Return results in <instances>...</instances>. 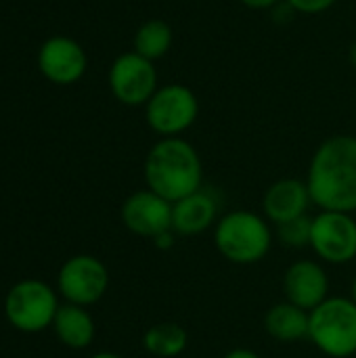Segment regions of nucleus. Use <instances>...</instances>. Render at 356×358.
I'll return each mask as SVG.
<instances>
[{
    "label": "nucleus",
    "instance_id": "1",
    "mask_svg": "<svg viewBox=\"0 0 356 358\" xmlns=\"http://www.w3.org/2000/svg\"><path fill=\"white\" fill-rule=\"evenodd\" d=\"M306 185L321 210L356 212V136L336 134L313 153Z\"/></svg>",
    "mask_w": 356,
    "mask_h": 358
},
{
    "label": "nucleus",
    "instance_id": "9",
    "mask_svg": "<svg viewBox=\"0 0 356 358\" xmlns=\"http://www.w3.org/2000/svg\"><path fill=\"white\" fill-rule=\"evenodd\" d=\"M57 287L69 304H78L84 308L97 304L109 287L107 266L99 258L88 254L73 256L61 266Z\"/></svg>",
    "mask_w": 356,
    "mask_h": 358
},
{
    "label": "nucleus",
    "instance_id": "5",
    "mask_svg": "<svg viewBox=\"0 0 356 358\" xmlns=\"http://www.w3.org/2000/svg\"><path fill=\"white\" fill-rule=\"evenodd\" d=\"M59 306L57 292L50 285L27 279L13 285L6 294L4 317L15 329L23 334H38L46 327H52Z\"/></svg>",
    "mask_w": 356,
    "mask_h": 358
},
{
    "label": "nucleus",
    "instance_id": "23",
    "mask_svg": "<svg viewBox=\"0 0 356 358\" xmlns=\"http://www.w3.org/2000/svg\"><path fill=\"white\" fill-rule=\"evenodd\" d=\"M225 358H260V355L250 348H233L225 355Z\"/></svg>",
    "mask_w": 356,
    "mask_h": 358
},
{
    "label": "nucleus",
    "instance_id": "19",
    "mask_svg": "<svg viewBox=\"0 0 356 358\" xmlns=\"http://www.w3.org/2000/svg\"><path fill=\"white\" fill-rule=\"evenodd\" d=\"M311 235H313V218L308 214L294 218V220H287L283 224H277L279 241L292 250L311 248Z\"/></svg>",
    "mask_w": 356,
    "mask_h": 358
},
{
    "label": "nucleus",
    "instance_id": "12",
    "mask_svg": "<svg viewBox=\"0 0 356 358\" xmlns=\"http://www.w3.org/2000/svg\"><path fill=\"white\" fill-rule=\"evenodd\" d=\"M283 294L287 302L304 308L306 313L315 310L329 298L327 271L317 260L294 262L283 275Z\"/></svg>",
    "mask_w": 356,
    "mask_h": 358
},
{
    "label": "nucleus",
    "instance_id": "16",
    "mask_svg": "<svg viewBox=\"0 0 356 358\" xmlns=\"http://www.w3.org/2000/svg\"><path fill=\"white\" fill-rule=\"evenodd\" d=\"M52 329L59 338V342L73 350H84L94 340V321L90 313L84 306L78 304H63L59 306Z\"/></svg>",
    "mask_w": 356,
    "mask_h": 358
},
{
    "label": "nucleus",
    "instance_id": "13",
    "mask_svg": "<svg viewBox=\"0 0 356 358\" xmlns=\"http://www.w3.org/2000/svg\"><path fill=\"white\" fill-rule=\"evenodd\" d=\"M313 203L306 180L300 178H281L273 182L262 197L264 218L273 224H283L287 220L308 214Z\"/></svg>",
    "mask_w": 356,
    "mask_h": 358
},
{
    "label": "nucleus",
    "instance_id": "18",
    "mask_svg": "<svg viewBox=\"0 0 356 358\" xmlns=\"http://www.w3.org/2000/svg\"><path fill=\"white\" fill-rule=\"evenodd\" d=\"M172 40H174V34L168 21L149 19L134 34V52L155 63L170 50Z\"/></svg>",
    "mask_w": 356,
    "mask_h": 358
},
{
    "label": "nucleus",
    "instance_id": "2",
    "mask_svg": "<svg viewBox=\"0 0 356 358\" xmlns=\"http://www.w3.org/2000/svg\"><path fill=\"white\" fill-rule=\"evenodd\" d=\"M147 189L170 203L204 187V164L197 149L183 136L159 138L145 157Z\"/></svg>",
    "mask_w": 356,
    "mask_h": 358
},
{
    "label": "nucleus",
    "instance_id": "6",
    "mask_svg": "<svg viewBox=\"0 0 356 358\" xmlns=\"http://www.w3.org/2000/svg\"><path fill=\"white\" fill-rule=\"evenodd\" d=\"M199 115V101L185 84H166L145 105L147 126L162 138L183 136Z\"/></svg>",
    "mask_w": 356,
    "mask_h": 358
},
{
    "label": "nucleus",
    "instance_id": "14",
    "mask_svg": "<svg viewBox=\"0 0 356 358\" xmlns=\"http://www.w3.org/2000/svg\"><path fill=\"white\" fill-rule=\"evenodd\" d=\"M218 201L204 187L172 203V231L183 237H195L216 227Z\"/></svg>",
    "mask_w": 356,
    "mask_h": 358
},
{
    "label": "nucleus",
    "instance_id": "20",
    "mask_svg": "<svg viewBox=\"0 0 356 358\" xmlns=\"http://www.w3.org/2000/svg\"><path fill=\"white\" fill-rule=\"evenodd\" d=\"M287 6L294 13L300 15H321L325 10H329L338 0H285Z\"/></svg>",
    "mask_w": 356,
    "mask_h": 358
},
{
    "label": "nucleus",
    "instance_id": "17",
    "mask_svg": "<svg viewBox=\"0 0 356 358\" xmlns=\"http://www.w3.org/2000/svg\"><path fill=\"white\" fill-rule=\"evenodd\" d=\"M143 346L151 357L176 358L187 350L189 336L178 323H157L145 331Z\"/></svg>",
    "mask_w": 356,
    "mask_h": 358
},
{
    "label": "nucleus",
    "instance_id": "15",
    "mask_svg": "<svg viewBox=\"0 0 356 358\" xmlns=\"http://www.w3.org/2000/svg\"><path fill=\"white\" fill-rule=\"evenodd\" d=\"M308 325L311 315L287 300L275 304L264 315V331L281 344H296L300 340H308Z\"/></svg>",
    "mask_w": 356,
    "mask_h": 358
},
{
    "label": "nucleus",
    "instance_id": "24",
    "mask_svg": "<svg viewBox=\"0 0 356 358\" xmlns=\"http://www.w3.org/2000/svg\"><path fill=\"white\" fill-rule=\"evenodd\" d=\"M90 358H122L120 355H115V352H97V355H92Z\"/></svg>",
    "mask_w": 356,
    "mask_h": 358
},
{
    "label": "nucleus",
    "instance_id": "11",
    "mask_svg": "<svg viewBox=\"0 0 356 358\" xmlns=\"http://www.w3.org/2000/svg\"><path fill=\"white\" fill-rule=\"evenodd\" d=\"M88 59L84 48L67 36L48 38L38 50V67L46 80L59 86L76 84L86 71Z\"/></svg>",
    "mask_w": 356,
    "mask_h": 358
},
{
    "label": "nucleus",
    "instance_id": "8",
    "mask_svg": "<svg viewBox=\"0 0 356 358\" xmlns=\"http://www.w3.org/2000/svg\"><path fill=\"white\" fill-rule=\"evenodd\" d=\"M313 252L327 264H348L356 258V220L353 214L321 210L313 218Z\"/></svg>",
    "mask_w": 356,
    "mask_h": 358
},
{
    "label": "nucleus",
    "instance_id": "4",
    "mask_svg": "<svg viewBox=\"0 0 356 358\" xmlns=\"http://www.w3.org/2000/svg\"><path fill=\"white\" fill-rule=\"evenodd\" d=\"M311 315L308 340L327 357H356V304L353 298H327Z\"/></svg>",
    "mask_w": 356,
    "mask_h": 358
},
{
    "label": "nucleus",
    "instance_id": "21",
    "mask_svg": "<svg viewBox=\"0 0 356 358\" xmlns=\"http://www.w3.org/2000/svg\"><path fill=\"white\" fill-rule=\"evenodd\" d=\"M239 2L252 10H266V8H275L281 0H239Z\"/></svg>",
    "mask_w": 356,
    "mask_h": 358
},
{
    "label": "nucleus",
    "instance_id": "22",
    "mask_svg": "<svg viewBox=\"0 0 356 358\" xmlns=\"http://www.w3.org/2000/svg\"><path fill=\"white\" fill-rule=\"evenodd\" d=\"M174 235H176L174 231L162 233L159 237H155V239H153V243H155V245H157L159 250H170V248L174 245Z\"/></svg>",
    "mask_w": 356,
    "mask_h": 358
},
{
    "label": "nucleus",
    "instance_id": "26",
    "mask_svg": "<svg viewBox=\"0 0 356 358\" xmlns=\"http://www.w3.org/2000/svg\"><path fill=\"white\" fill-rule=\"evenodd\" d=\"M350 298L355 300V304H356V277H355V281H353V294H350Z\"/></svg>",
    "mask_w": 356,
    "mask_h": 358
},
{
    "label": "nucleus",
    "instance_id": "3",
    "mask_svg": "<svg viewBox=\"0 0 356 358\" xmlns=\"http://www.w3.org/2000/svg\"><path fill=\"white\" fill-rule=\"evenodd\" d=\"M214 245L233 264H256L266 258L273 245L269 220L250 210H235L218 218Z\"/></svg>",
    "mask_w": 356,
    "mask_h": 358
},
{
    "label": "nucleus",
    "instance_id": "25",
    "mask_svg": "<svg viewBox=\"0 0 356 358\" xmlns=\"http://www.w3.org/2000/svg\"><path fill=\"white\" fill-rule=\"evenodd\" d=\"M348 59H350V63L356 67V42L348 48Z\"/></svg>",
    "mask_w": 356,
    "mask_h": 358
},
{
    "label": "nucleus",
    "instance_id": "10",
    "mask_svg": "<svg viewBox=\"0 0 356 358\" xmlns=\"http://www.w3.org/2000/svg\"><path fill=\"white\" fill-rule=\"evenodd\" d=\"M124 227L147 239H155L162 233L172 231V203L151 189L134 191L126 197L120 210Z\"/></svg>",
    "mask_w": 356,
    "mask_h": 358
},
{
    "label": "nucleus",
    "instance_id": "7",
    "mask_svg": "<svg viewBox=\"0 0 356 358\" xmlns=\"http://www.w3.org/2000/svg\"><path fill=\"white\" fill-rule=\"evenodd\" d=\"M109 88L111 94L128 107H145L155 94L157 69L153 61L130 50L120 55L109 69Z\"/></svg>",
    "mask_w": 356,
    "mask_h": 358
}]
</instances>
